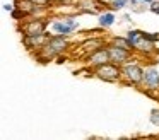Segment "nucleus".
<instances>
[{
	"label": "nucleus",
	"mask_w": 159,
	"mask_h": 140,
	"mask_svg": "<svg viewBox=\"0 0 159 140\" xmlns=\"http://www.w3.org/2000/svg\"><path fill=\"white\" fill-rule=\"evenodd\" d=\"M70 50V41L69 36H62V34H50V38L46 39V43L43 44L39 50H36L33 53V56L36 58V61L39 63H50L55 58L62 56L63 53Z\"/></svg>",
	"instance_id": "obj_1"
},
{
	"label": "nucleus",
	"mask_w": 159,
	"mask_h": 140,
	"mask_svg": "<svg viewBox=\"0 0 159 140\" xmlns=\"http://www.w3.org/2000/svg\"><path fill=\"white\" fill-rule=\"evenodd\" d=\"M144 70L145 68L137 61V58L127 61L125 65H121L120 84L128 85V87H142V84H144Z\"/></svg>",
	"instance_id": "obj_2"
},
{
	"label": "nucleus",
	"mask_w": 159,
	"mask_h": 140,
	"mask_svg": "<svg viewBox=\"0 0 159 140\" xmlns=\"http://www.w3.org/2000/svg\"><path fill=\"white\" fill-rule=\"evenodd\" d=\"M91 74L101 82H108V84H120L121 82V65L113 63V61H106V63L99 65V67L93 68Z\"/></svg>",
	"instance_id": "obj_3"
},
{
	"label": "nucleus",
	"mask_w": 159,
	"mask_h": 140,
	"mask_svg": "<svg viewBox=\"0 0 159 140\" xmlns=\"http://www.w3.org/2000/svg\"><path fill=\"white\" fill-rule=\"evenodd\" d=\"M52 26V20L46 16H31L28 19H24L21 22V26L17 27L21 34H39L46 33L48 27Z\"/></svg>",
	"instance_id": "obj_4"
},
{
	"label": "nucleus",
	"mask_w": 159,
	"mask_h": 140,
	"mask_svg": "<svg viewBox=\"0 0 159 140\" xmlns=\"http://www.w3.org/2000/svg\"><path fill=\"white\" fill-rule=\"evenodd\" d=\"M79 27L80 24L74 16H63L60 20L52 22V31L55 34H62V36H72L74 31H77Z\"/></svg>",
	"instance_id": "obj_5"
},
{
	"label": "nucleus",
	"mask_w": 159,
	"mask_h": 140,
	"mask_svg": "<svg viewBox=\"0 0 159 140\" xmlns=\"http://www.w3.org/2000/svg\"><path fill=\"white\" fill-rule=\"evenodd\" d=\"M106 61H111L108 44L96 48L94 51H91V53H87L86 56H84V65H86L87 68H91V70L96 68V67H99V65H103V63H106Z\"/></svg>",
	"instance_id": "obj_6"
},
{
	"label": "nucleus",
	"mask_w": 159,
	"mask_h": 140,
	"mask_svg": "<svg viewBox=\"0 0 159 140\" xmlns=\"http://www.w3.org/2000/svg\"><path fill=\"white\" fill-rule=\"evenodd\" d=\"M134 50H135V55H142V56H147V58H151L152 55H159V50L156 46V43L149 41L144 36V31H142V34L134 43Z\"/></svg>",
	"instance_id": "obj_7"
},
{
	"label": "nucleus",
	"mask_w": 159,
	"mask_h": 140,
	"mask_svg": "<svg viewBox=\"0 0 159 140\" xmlns=\"http://www.w3.org/2000/svg\"><path fill=\"white\" fill-rule=\"evenodd\" d=\"M50 38V33H39V34H22V46L29 51V53H34L36 50L43 46L46 43V39Z\"/></svg>",
	"instance_id": "obj_8"
},
{
	"label": "nucleus",
	"mask_w": 159,
	"mask_h": 140,
	"mask_svg": "<svg viewBox=\"0 0 159 140\" xmlns=\"http://www.w3.org/2000/svg\"><path fill=\"white\" fill-rule=\"evenodd\" d=\"M142 87H145L144 91L147 94H152V92H159V70L151 65V67H145L144 70V84Z\"/></svg>",
	"instance_id": "obj_9"
},
{
	"label": "nucleus",
	"mask_w": 159,
	"mask_h": 140,
	"mask_svg": "<svg viewBox=\"0 0 159 140\" xmlns=\"http://www.w3.org/2000/svg\"><path fill=\"white\" fill-rule=\"evenodd\" d=\"M108 50H110V60L113 61V63H118V65H125L127 61H130L135 58V51L127 50V48L108 44Z\"/></svg>",
	"instance_id": "obj_10"
},
{
	"label": "nucleus",
	"mask_w": 159,
	"mask_h": 140,
	"mask_svg": "<svg viewBox=\"0 0 159 140\" xmlns=\"http://www.w3.org/2000/svg\"><path fill=\"white\" fill-rule=\"evenodd\" d=\"M104 44H108V39H104L103 36H91V38H87L86 41L80 43V50L84 51V56H86L87 53L94 51L99 46H104Z\"/></svg>",
	"instance_id": "obj_11"
},
{
	"label": "nucleus",
	"mask_w": 159,
	"mask_h": 140,
	"mask_svg": "<svg viewBox=\"0 0 159 140\" xmlns=\"http://www.w3.org/2000/svg\"><path fill=\"white\" fill-rule=\"evenodd\" d=\"M116 22V16H115V10H101L99 16H98V26H101L104 31L110 29L113 24Z\"/></svg>",
	"instance_id": "obj_12"
},
{
	"label": "nucleus",
	"mask_w": 159,
	"mask_h": 140,
	"mask_svg": "<svg viewBox=\"0 0 159 140\" xmlns=\"http://www.w3.org/2000/svg\"><path fill=\"white\" fill-rule=\"evenodd\" d=\"M108 44H115V46L127 48V50L134 51V43H132L127 36H111L110 39H108Z\"/></svg>",
	"instance_id": "obj_13"
},
{
	"label": "nucleus",
	"mask_w": 159,
	"mask_h": 140,
	"mask_svg": "<svg viewBox=\"0 0 159 140\" xmlns=\"http://www.w3.org/2000/svg\"><path fill=\"white\" fill-rule=\"evenodd\" d=\"M127 5H130V0H111V2L106 3L108 9L115 10V12H116V10H123Z\"/></svg>",
	"instance_id": "obj_14"
},
{
	"label": "nucleus",
	"mask_w": 159,
	"mask_h": 140,
	"mask_svg": "<svg viewBox=\"0 0 159 140\" xmlns=\"http://www.w3.org/2000/svg\"><path fill=\"white\" fill-rule=\"evenodd\" d=\"M11 17H12L14 20H17V22H22V20H24V19H28L29 16L24 12V10H21V9H17V7H16V9L11 12Z\"/></svg>",
	"instance_id": "obj_15"
},
{
	"label": "nucleus",
	"mask_w": 159,
	"mask_h": 140,
	"mask_svg": "<svg viewBox=\"0 0 159 140\" xmlns=\"http://www.w3.org/2000/svg\"><path fill=\"white\" fill-rule=\"evenodd\" d=\"M142 34V29H134V27H132V29H128L127 33H125V36L128 38V39L132 41V43H135V41H137V38L140 36ZM135 51V50H134Z\"/></svg>",
	"instance_id": "obj_16"
},
{
	"label": "nucleus",
	"mask_w": 159,
	"mask_h": 140,
	"mask_svg": "<svg viewBox=\"0 0 159 140\" xmlns=\"http://www.w3.org/2000/svg\"><path fill=\"white\" fill-rule=\"evenodd\" d=\"M149 121H151L154 126H157V128H159V108L151 109V115H149Z\"/></svg>",
	"instance_id": "obj_17"
},
{
	"label": "nucleus",
	"mask_w": 159,
	"mask_h": 140,
	"mask_svg": "<svg viewBox=\"0 0 159 140\" xmlns=\"http://www.w3.org/2000/svg\"><path fill=\"white\" fill-rule=\"evenodd\" d=\"M34 3H38V5H43V7H46V9H52L53 5H57V2L55 0H33Z\"/></svg>",
	"instance_id": "obj_18"
},
{
	"label": "nucleus",
	"mask_w": 159,
	"mask_h": 140,
	"mask_svg": "<svg viewBox=\"0 0 159 140\" xmlns=\"http://www.w3.org/2000/svg\"><path fill=\"white\" fill-rule=\"evenodd\" d=\"M144 36L147 38L149 41H152V43H156V44L159 43V33H147V31H144Z\"/></svg>",
	"instance_id": "obj_19"
},
{
	"label": "nucleus",
	"mask_w": 159,
	"mask_h": 140,
	"mask_svg": "<svg viewBox=\"0 0 159 140\" xmlns=\"http://www.w3.org/2000/svg\"><path fill=\"white\" fill-rule=\"evenodd\" d=\"M147 9L151 10L152 14H156V16H159V0H154L152 3H149Z\"/></svg>",
	"instance_id": "obj_20"
},
{
	"label": "nucleus",
	"mask_w": 159,
	"mask_h": 140,
	"mask_svg": "<svg viewBox=\"0 0 159 140\" xmlns=\"http://www.w3.org/2000/svg\"><path fill=\"white\" fill-rule=\"evenodd\" d=\"M2 7H4V10H5V12H9V14H11L12 10L16 9V3H9V2H5Z\"/></svg>",
	"instance_id": "obj_21"
},
{
	"label": "nucleus",
	"mask_w": 159,
	"mask_h": 140,
	"mask_svg": "<svg viewBox=\"0 0 159 140\" xmlns=\"http://www.w3.org/2000/svg\"><path fill=\"white\" fill-rule=\"evenodd\" d=\"M57 5H63V3H72L74 0H55Z\"/></svg>",
	"instance_id": "obj_22"
},
{
	"label": "nucleus",
	"mask_w": 159,
	"mask_h": 140,
	"mask_svg": "<svg viewBox=\"0 0 159 140\" xmlns=\"http://www.w3.org/2000/svg\"><path fill=\"white\" fill-rule=\"evenodd\" d=\"M139 2H140V3H144V5H149V3H152L154 0H139Z\"/></svg>",
	"instance_id": "obj_23"
},
{
	"label": "nucleus",
	"mask_w": 159,
	"mask_h": 140,
	"mask_svg": "<svg viewBox=\"0 0 159 140\" xmlns=\"http://www.w3.org/2000/svg\"><path fill=\"white\" fill-rule=\"evenodd\" d=\"M123 20H125V22H130V14H125V16H123Z\"/></svg>",
	"instance_id": "obj_24"
}]
</instances>
